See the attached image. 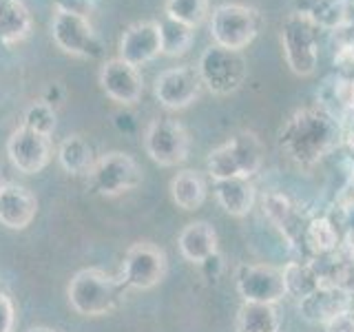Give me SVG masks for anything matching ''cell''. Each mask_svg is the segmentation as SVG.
Here are the masks:
<instances>
[{"mask_svg": "<svg viewBox=\"0 0 354 332\" xmlns=\"http://www.w3.org/2000/svg\"><path fill=\"white\" fill-rule=\"evenodd\" d=\"M343 138V129L335 113L324 107L299 109L286 120L279 131V151L297 166H315L335 151Z\"/></svg>", "mask_w": 354, "mask_h": 332, "instance_id": "cell-1", "label": "cell"}, {"mask_svg": "<svg viewBox=\"0 0 354 332\" xmlns=\"http://www.w3.org/2000/svg\"><path fill=\"white\" fill-rule=\"evenodd\" d=\"M124 290L127 288L120 282V277L109 275L102 268H82L71 277L66 299L77 315L102 317L113 313L122 304Z\"/></svg>", "mask_w": 354, "mask_h": 332, "instance_id": "cell-2", "label": "cell"}, {"mask_svg": "<svg viewBox=\"0 0 354 332\" xmlns=\"http://www.w3.org/2000/svg\"><path fill=\"white\" fill-rule=\"evenodd\" d=\"M263 164V144L250 131L235 133L224 144L208 153L206 169L215 182L221 180H250L254 173H259Z\"/></svg>", "mask_w": 354, "mask_h": 332, "instance_id": "cell-3", "label": "cell"}, {"mask_svg": "<svg viewBox=\"0 0 354 332\" xmlns=\"http://www.w3.org/2000/svg\"><path fill=\"white\" fill-rule=\"evenodd\" d=\"M319 27L306 11H295L281 22L286 62L297 75H313L319 64Z\"/></svg>", "mask_w": 354, "mask_h": 332, "instance_id": "cell-4", "label": "cell"}, {"mask_svg": "<svg viewBox=\"0 0 354 332\" xmlns=\"http://www.w3.org/2000/svg\"><path fill=\"white\" fill-rule=\"evenodd\" d=\"M261 29V16L248 5L226 3L215 7L210 14V38L217 47L241 51L257 38Z\"/></svg>", "mask_w": 354, "mask_h": 332, "instance_id": "cell-5", "label": "cell"}, {"mask_svg": "<svg viewBox=\"0 0 354 332\" xmlns=\"http://www.w3.org/2000/svg\"><path fill=\"white\" fill-rule=\"evenodd\" d=\"M197 73L208 91H213L217 95H228L235 93L246 82L248 62L241 51L210 44L202 53V58H199Z\"/></svg>", "mask_w": 354, "mask_h": 332, "instance_id": "cell-6", "label": "cell"}, {"mask_svg": "<svg viewBox=\"0 0 354 332\" xmlns=\"http://www.w3.org/2000/svg\"><path fill=\"white\" fill-rule=\"evenodd\" d=\"M88 182L95 193L104 197H115L138 188L142 182V169L129 153L111 151L97 158L88 171Z\"/></svg>", "mask_w": 354, "mask_h": 332, "instance_id": "cell-7", "label": "cell"}, {"mask_svg": "<svg viewBox=\"0 0 354 332\" xmlns=\"http://www.w3.org/2000/svg\"><path fill=\"white\" fill-rule=\"evenodd\" d=\"M51 38L69 55L77 58H100L102 55V42H100L93 25L86 16L75 14V11L55 9L51 20Z\"/></svg>", "mask_w": 354, "mask_h": 332, "instance_id": "cell-8", "label": "cell"}, {"mask_svg": "<svg viewBox=\"0 0 354 332\" xmlns=\"http://www.w3.org/2000/svg\"><path fill=\"white\" fill-rule=\"evenodd\" d=\"M166 255L151 241H138L127 250L122 261L120 282L133 290H149L158 286L166 275Z\"/></svg>", "mask_w": 354, "mask_h": 332, "instance_id": "cell-9", "label": "cell"}, {"mask_svg": "<svg viewBox=\"0 0 354 332\" xmlns=\"http://www.w3.org/2000/svg\"><path fill=\"white\" fill-rule=\"evenodd\" d=\"M144 149L149 158L160 166H177L188 158L191 140L186 129L173 118L153 120L144 133Z\"/></svg>", "mask_w": 354, "mask_h": 332, "instance_id": "cell-10", "label": "cell"}, {"mask_svg": "<svg viewBox=\"0 0 354 332\" xmlns=\"http://www.w3.org/2000/svg\"><path fill=\"white\" fill-rule=\"evenodd\" d=\"M237 293L246 304H279L286 297L283 270L266 264H241L237 270Z\"/></svg>", "mask_w": 354, "mask_h": 332, "instance_id": "cell-11", "label": "cell"}, {"mask_svg": "<svg viewBox=\"0 0 354 332\" xmlns=\"http://www.w3.org/2000/svg\"><path fill=\"white\" fill-rule=\"evenodd\" d=\"M155 98L164 109H186L193 104L202 91L199 73L191 66H171L155 77Z\"/></svg>", "mask_w": 354, "mask_h": 332, "instance_id": "cell-12", "label": "cell"}, {"mask_svg": "<svg viewBox=\"0 0 354 332\" xmlns=\"http://www.w3.org/2000/svg\"><path fill=\"white\" fill-rule=\"evenodd\" d=\"M7 155L20 173L36 175L51 160V142L47 136L20 127L7 140Z\"/></svg>", "mask_w": 354, "mask_h": 332, "instance_id": "cell-13", "label": "cell"}, {"mask_svg": "<svg viewBox=\"0 0 354 332\" xmlns=\"http://www.w3.org/2000/svg\"><path fill=\"white\" fill-rule=\"evenodd\" d=\"M100 86H102L106 98L124 107L136 104L144 91V82L138 66L120 58L106 60L102 64V69H100Z\"/></svg>", "mask_w": 354, "mask_h": 332, "instance_id": "cell-14", "label": "cell"}, {"mask_svg": "<svg viewBox=\"0 0 354 332\" xmlns=\"http://www.w3.org/2000/svg\"><path fill=\"white\" fill-rule=\"evenodd\" d=\"M120 60H124L133 66H142L155 60L162 53V40H160V22L142 20L124 29L118 47Z\"/></svg>", "mask_w": 354, "mask_h": 332, "instance_id": "cell-15", "label": "cell"}, {"mask_svg": "<svg viewBox=\"0 0 354 332\" xmlns=\"http://www.w3.org/2000/svg\"><path fill=\"white\" fill-rule=\"evenodd\" d=\"M261 208H263V215L268 217L272 226H277V230L281 232L290 246L304 248V235H306L308 221H304V215L299 213L297 204L290 197L283 193L270 191L261 197Z\"/></svg>", "mask_w": 354, "mask_h": 332, "instance_id": "cell-16", "label": "cell"}, {"mask_svg": "<svg viewBox=\"0 0 354 332\" xmlns=\"http://www.w3.org/2000/svg\"><path fill=\"white\" fill-rule=\"evenodd\" d=\"M352 308V297L330 284H321L315 293L299 299V315L310 324L326 326L330 319Z\"/></svg>", "mask_w": 354, "mask_h": 332, "instance_id": "cell-17", "label": "cell"}, {"mask_svg": "<svg viewBox=\"0 0 354 332\" xmlns=\"http://www.w3.org/2000/svg\"><path fill=\"white\" fill-rule=\"evenodd\" d=\"M38 202L27 186L9 184L0 191V224L11 230H25L36 217Z\"/></svg>", "mask_w": 354, "mask_h": 332, "instance_id": "cell-18", "label": "cell"}, {"mask_svg": "<svg viewBox=\"0 0 354 332\" xmlns=\"http://www.w3.org/2000/svg\"><path fill=\"white\" fill-rule=\"evenodd\" d=\"M182 257L193 264H204L217 255V232L208 221H191L177 237Z\"/></svg>", "mask_w": 354, "mask_h": 332, "instance_id": "cell-19", "label": "cell"}, {"mask_svg": "<svg viewBox=\"0 0 354 332\" xmlns=\"http://www.w3.org/2000/svg\"><path fill=\"white\" fill-rule=\"evenodd\" d=\"M215 195L219 206L232 217L248 215L254 206V199H257V191H254L252 182L241 180V177L215 182Z\"/></svg>", "mask_w": 354, "mask_h": 332, "instance_id": "cell-20", "label": "cell"}, {"mask_svg": "<svg viewBox=\"0 0 354 332\" xmlns=\"http://www.w3.org/2000/svg\"><path fill=\"white\" fill-rule=\"evenodd\" d=\"M31 31V14L22 0H0V44L22 42Z\"/></svg>", "mask_w": 354, "mask_h": 332, "instance_id": "cell-21", "label": "cell"}, {"mask_svg": "<svg viewBox=\"0 0 354 332\" xmlns=\"http://www.w3.org/2000/svg\"><path fill=\"white\" fill-rule=\"evenodd\" d=\"M341 243L337 221L330 217H313L306 226L304 235V248H308L317 257H326V255L337 252Z\"/></svg>", "mask_w": 354, "mask_h": 332, "instance_id": "cell-22", "label": "cell"}, {"mask_svg": "<svg viewBox=\"0 0 354 332\" xmlns=\"http://www.w3.org/2000/svg\"><path fill=\"white\" fill-rule=\"evenodd\" d=\"M58 162L66 173L88 175V171H91L95 164L91 144H88L82 136L64 138L58 147Z\"/></svg>", "mask_w": 354, "mask_h": 332, "instance_id": "cell-23", "label": "cell"}, {"mask_svg": "<svg viewBox=\"0 0 354 332\" xmlns=\"http://www.w3.org/2000/svg\"><path fill=\"white\" fill-rule=\"evenodd\" d=\"M171 197L182 210H197L206 202V182L197 171H182L171 180Z\"/></svg>", "mask_w": 354, "mask_h": 332, "instance_id": "cell-24", "label": "cell"}, {"mask_svg": "<svg viewBox=\"0 0 354 332\" xmlns=\"http://www.w3.org/2000/svg\"><path fill=\"white\" fill-rule=\"evenodd\" d=\"M281 270H283V282H286V295H292L297 299L308 297L324 284L315 261H290V264H286V268Z\"/></svg>", "mask_w": 354, "mask_h": 332, "instance_id": "cell-25", "label": "cell"}, {"mask_svg": "<svg viewBox=\"0 0 354 332\" xmlns=\"http://www.w3.org/2000/svg\"><path fill=\"white\" fill-rule=\"evenodd\" d=\"M237 332H279V313L272 304H246L239 308Z\"/></svg>", "mask_w": 354, "mask_h": 332, "instance_id": "cell-26", "label": "cell"}, {"mask_svg": "<svg viewBox=\"0 0 354 332\" xmlns=\"http://www.w3.org/2000/svg\"><path fill=\"white\" fill-rule=\"evenodd\" d=\"M195 38V29L182 25L173 18L166 16L164 20H160V40H162V53L164 55H182L191 49Z\"/></svg>", "mask_w": 354, "mask_h": 332, "instance_id": "cell-27", "label": "cell"}, {"mask_svg": "<svg viewBox=\"0 0 354 332\" xmlns=\"http://www.w3.org/2000/svg\"><path fill=\"white\" fill-rule=\"evenodd\" d=\"M306 14L319 29H339L348 22V0H313Z\"/></svg>", "mask_w": 354, "mask_h": 332, "instance_id": "cell-28", "label": "cell"}, {"mask_svg": "<svg viewBox=\"0 0 354 332\" xmlns=\"http://www.w3.org/2000/svg\"><path fill=\"white\" fill-rule=\"evenodd\" d=\"M166 16L195 29L208 16V0H166Z\"/></svg>", "mask_w": 354, "mask_h": 332, "instance_id": "cell-29", "label": "cell"}, {"mask_svg": "<svg viewBox=\"0 0 354 332\" xmlns=\"http://www.w3.org/2000/svg\"><path fill=\"white\" fill-rule=\"evenodd\" d=\"M55 118H58V116H55V109L40 100V102H33V104L27 107L25 118H22V127L49 138L51 133L55 131V124H58Z\"/></svg>", "mask_w": 354, "mask_h": 332, "instance_id": "cell-30", "label": "cell"}, {"mask_svg": "<svg viewBox=\"0 0 354 332\" xmlns=\"http://www.w3.org/2000/svg\"><path fill=\"white\" fill-rule=\"evenodd\" d=\"M335 66H337V77L346 82H354V47L341 49L335 58Z\"/></svg>", "mask_w": 354, "mask_h": 332, "instance_id": "cell-31", "label": "cell"}, {"mask_svg": "<svg viewBox=\"0 0 354 332\" xmlns=\"http://www.w3.org/2000/svg\"><path fill=\"white\" fill-rule=\"evenodd\" d=\"M14 326H16L14 302L5 293H0V332H14Z\"/></svg>", "mask_w": 354, "mask_h": 332, "instance_id": "cell-32", "label": "cell"}, {"mask_svg": "<svg viewBox=\"0 0 354 332\" xmlns=\"http://www.w3.org/2000/svg\"><path fill=\"white\" fill-rule=\"evenodd\" d=\"M326 332H354V310H346V313L337 315L324 326Z\"/></svg>", "mask_w": 354, "mask_h": 332, "instance_id": "cell-33", "label": "cell"}, {"mask_svg": "<svg viewBox=\"0 0 354 332\" xmlns=\"http://www.w3.org/2000/svg\"><path fill=\"white\" fill-rule=\"evenodd\" d=\"M55 9L75 11V14L86 16V11L91 9V0H55Z\"/></svg>", "mask_w": 354, "mask_h": 332, "instance_id": "cell-34", "label": "cell"}, {"mask_svg": "<svg viewBox=\"0 0 354 332\" xmlns=\"http://www.w3.org/2000/svg\"><path fill=\"white\" fill-rule=\"evenodd\" d=\"M60 100H62V89L60 84H49L47 86V91H44V98H42V102H47L49 107L55 109V104H60Z\"/></svg>", "mask_w": 354, "mask_h": 332, "instance_id": "cell-35", "label": "cell"}, {"mask_svg": "<svg viewBox=\"0 0 354 332\" xmlns=\"http://www.w3.org/2000/svg\"><path fill=\"white\" fill-rule=\"evenodd\" d=\"M27 332H60V330H53V328H44V326H36V328H31Z\"/></svg>", "mask_w": 354, "mask_h": 332, "instance_id": "cell-36", "label": "cell"}, {"mask_svg": "<svg viewBox=\"0 0 354 332\" xmlns=\"http://www.w3.org/2000/svg\"><path fill=\"white\" fill-rule=\"evenodd\" d=\"M7 186V180H5V175H3V169H0V191Z\"/></svg>", "mask_w": 354, "mask_h": 332, "instance_id": "cell-37", "label": "cell"}, {"mask_svg": "<svg viewBox=\"0 0 354 332\" xmlns=\"http://www.w3.org/2000/svg\"><path fill=\"white\" fill-rule=\"evenodd\" d=\"M352 84H354V82H352Z\"/></svg>", "mask_w": 354, "mask_h": 332, "instance_id": "cell-38", "label": "cell"}]
</instances>
